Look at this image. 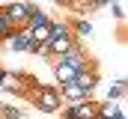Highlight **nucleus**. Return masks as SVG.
Here are the masks:
<instances>
[{
    "label": "nucleus",
    "mask_w": 128,
    "mask_h": 119,
    "mask_svg": "<svg viewBox=\"0 0 128 119\" xmlns=\"http://www.w3.org/2000/svg\"><path fill=\"white\" fill-rule=\"evenodd\" d=\"M27 101L39 113H60V107H63L60 86H54V84H39L33 92H27Z\"/></svg>",
    "instance_id": "obj_1"
},
{
    "label": "nucleus",
    "mask_w": 128,
    "mask_h": 119,
    "mask_svg": "<svg viewBox=\"0 0 128 119\" xmlns=\"http://www.w3.org/2000/svg\"><path fill=\"white\" fill-rule=\"evenodd\" d=\"M0 12L9 18V24L15 30L27 27V18H30V9H27V0H6L0 3Z\"/></svg>",
    "instance_id": "obj_2"
},
{
    "label": "nucleus",
    "mask_w": 128,
    "mask_h": 119,
    "mask_svg": "<svg viewBox=\"0 0 128 119\" xmlns=\"http://www.w3.org/2000/svg\"><path fill=\"white\" fill-rule=\"evenodd\" d=\"M60 110H63V119H96L98 101L84 98V101H72L68 107H60Z\"/></svg>",
    "instance_id": "obj_3"
},
{
    "label": "nucleus",
    "mask_w": 128,
    "mask_h": 119,
    "mask_svg": "<svg viewBox=\"0 0 128 119\" xmlns=\"http://www.w3.org/2000/svg\"><path fill=\"white\" fill-rule=\"evenodd\" d=\"M57 60H63L66 66H72V68H86V66H92V62H96V60L90 57V54H86V51H84L78 42H74V45L66 51L63 57H57Z\"/></svg>",
    "instance_id": "obj_4"
},
{
    "label": "nucleus",
    "mask_w": 128,
    "mask_h": 119,
    "mask_svg": "<svg viewBox=\"0 0 128 119\" xmlns=\"http://www.w3.org/2000/svg\"><path fill=\"white\" fill-rule=\"evenodd\" d=\"M98 80H101V74H98V66H96V62L86 66V68H78V72H74V84L84 86L86 92H92V89L98 86Z\"/></svg>",
    "instance_id": "obj_5"
},
{
    "label": "nucleus",
    "mask_w": 128,
    "mask_h": 119,
    "mask_svg": "<svg viewBox=\"0 0 128 119\" xmlns=\"http://www.w3.org/2000/svg\"><path fill=\"white\" fill-rule=\"evenodd\" d=\"M30 42H33V39H30V30L21 27V30H15V33H12V36L3 42V45H9V51L21 54V51H30Z\"/></svg>",
    "instance_id": "obj_6"
},
{
    "label": "nucleus",
    "mask_w": 128,
    "mask_h": 119,
    "mask_svg": "<svg viewBox=\"0 0 128 119\" xmlns=\"http://www.w3.org/2000/svg\"><path fill=\"white\" fill-rule=\"evenodd\" d=\"M60 95H63V101H84V98H92V92H86L84 86H78L74 80H68V84H60Z\"/></svg>",
    "instance_id": "obj_7"
},
{
    "label": "nucleus",
    "mask_w": 128,
    "mask_h": 119,
    "mask_svg": "<svg viewBox=\"0 0 128 119\" xmlns=\"http://www.w3.org/2000/svg\"><path fill=\"white\" fill-rule=\"evenodd\" d=\"M0 89L3 92H12L21 98V86H18V72H9V68H0Z\"/></svg>",
    "instance_id": "obj_8"
},
{
    "label": "nucleus",
    "mask_w": 128,
    "mask_h": 119,
    "mask_svg": "<svg viewBox=\"0 0 128 119\" xmlns=\"http://www.w3.org/2000/svg\"><path fill=\"white\" fill-rule=\"evenodd\" d=\"M51 68H54V78H57V84H68V80H74V72H78V68L66 66L63 60H51Z\"/></svg>",
    "instance_id": "obj_9"
},
{
    "label": "nucleus",
    "mask_w": 128,
    "mask_h": 119,
    "mask_svg": "<svg viewBox=\"0 0 128 119\" xmlns=\"http://www.w3.org/2000/svg\"><path fill=\"white\" fill-rule=\"evenodd\" d=\"M27 30H30V39H33V42H39V45H45V42L51 39V21L33 24V27H27Z\"/></svg>",
    "instance_id": "obj_10"
},
{
    "label": "nucleus",
    "mask_w": 128,
    "mask_h": 119,
    "mask_svg": "<svg viewBox=\"0 0 128 119\" xmlns=\"http://www.w3.org/2000/svg\"><path fill=\"white\" fill-rule=\"evenodd\" d=\"M68 27H72V33H74V39L92 36V24H90L86 18H74V21H68Z\"/></svg>",
    "instance_id": "obj_11"
},
{
    "label": "nucleus",
    "mask_w": 128,
    "mask_h": 119,
    "mask_svg": "<svg viewBox=\"0 0 128 119\" xmlns=\"http://www.w3.org/2000/svg\"><path fill=\"white\" fill-rule=\"evenodd\" d=\"M122 107H116L113 101H104V104H98V110H96V119H113L116 113H119Z\"/></svg>",
    "instance_id": "obj_12"
},
{
    "label": "nucleus",
    "mask_w": 128,
    "mask_h": 119,
    "mask_svg": "<svg viewBox=\"0 0 128 119\" xmlns=\"http://www.w3.org/2000/svg\"><path fill=\"white\" fill-rule=\"evenodd\" d=\"M0 119H24V110L15 104H3L0 101Z\"/></svg>",
    "instance_id": "obj_13"
},
{
    "label": "nucleus",
    "mask_w": 128,
    "mask_h": 119,
    "mask_svg": "<svg viewBox=\"0 0 128 119\" xmlns=\"http://www.w3.org/2000/svg\"><path fill=\"white\" fill-rule=\"evenodd\" d=\"M122 95H125V78H119V80H116L113 86L107 89V101H119Z\"/></svg>",
    "instance_id": "obj_14"
},
{
    "label": "nucleus",
    "mask_w": 128,
    "mask_h": 119,
    "mask_svg": "<svg viewBox=\"0 0 128 119\" xmlns=\"http://www.w3.org/2000/svg\"><path fill=\"white\" fill-rule=\"evenodd\" d=\"M12 33H15V27H12V24H9V18L0 12V45H3V42L12 36Z\"/></svg>",
    "instance_id": "obj_15"
},
{
    "label": "nucleus",
    "mask_w": 128,
    "mask_h": 119,
    "mask_svg": "<svg viewBox=\"0 0 128 119\" xmlns=\"http://www.w3.org/2000/svg\"><path fill=\"white\" fill-rule=\"evenodd\" d=\"M107 6H110V12H113V18H116V21L122 24V21H125V6H122V3H113V0H110Z\"/></svg>",
    "instance_id": "obj_16"
},
{
    "label": "nucleus",
    "mask_w": 128,
    "mask_h": 119,
    "mask_svg": "<svg viewBox=\"0 0 128 119\" xmlns=\"http://www.w3.org/2000/svg\"><path fill=\"white\" fill-rule=\"evenodd\" d=\"M86 3H90V6H92V9H101V6H107V3H110V0H86Z\"/></svg>",
    "instance_id": "obj_17"
},
{
    "label": "nucleus",
    "mask_w": 128,
    "mask_h": 119,
    "mask_svg": "<svg viewBox=\"0 0 128 119\" xmlns=\"http://www.w3.org/2000/svg\"><path fill=\"white\" fill-rule=\"evenodd\" d=\"M54 3H57V6H68V0H54Z\"/></svg>",
    "instance_id": "obj_18"
},
{
    "label": "nucleus",
    "mask_w": 128,
    "mask_h": 119,
    "mask_svg": "<svg viewBox=\"0 0 128 119\" xmlns=\"http://www.w3.org/2000/svg\"><path fill=\"white\" fill-rule=\"evenodd\" d=\"M0 3H3V0H0Z\"/></svg>",
    "instance_id": "obj_19"
}]
</instances>
